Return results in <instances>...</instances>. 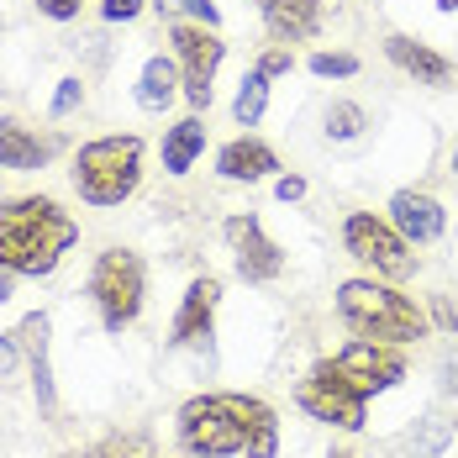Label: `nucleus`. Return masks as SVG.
Listing matches in <instances>:
<instances>
[{"label": "nucleus", "mask_w": 458, "mask_h": 458, "mask_svg": "<svg viewBox=\"0 0 458 458\" xmlns=\"http://www.w3.org/2000/svg\"><path fill=\"white\" fill-rule=\"evenodd\" d=\"M80 242V222L53 195L0 200V269L16 279H47Z\"/></svg>", "instance_id": "nucleus-1"}, {"label": "nucleus", "mask_w": 458, "mask_h": 458, "mask_svg": "<svg viewBox=\"0 0 458 458\" xmlns=\"http://www.w3.org/2000/svg\"><path fill=\"white\" fill-rule=\"evenodd\" d=\"M337 317L353 337H369V343H416L432 332V317L427 306H416L411 295L390 279H343L337 284Z\"/></svg>", "instance_id": "nucleus-2"}, {"label": "nucleus", "mask_w": 458, "mask_h": 458, "mask_svg": "<svg viewBox=\"0 0 458 458\" xmlns=\"http://www.w3.org/2000/svg\"><path fill=\"white\" fill-rule=\"evenodd\" d=\"M142 158H148V142L138 132H111V138H90L80 142L74 153V190L85 206H122L132 200L142 184Z\"/></svg>", "instance_id": "nucleus-3"}, {"label": "nucleus", "mask_w": 458, "mask_h": 458, "mask_svg": "<svg viewBox=\"0 0 458 458\" xmlns=\"http://www.w3.org/2000/svg\"><path fill=\"white\" fill-rule=\"evenodd\" d=\"M174 432H180V448L190 458H237L248 448V432H242L232 390L190 395L180 406V416H174Z\"/></svg>", "instance_id": "nucleus-4"}, {"label": "nucleus", "mask_w": 458, "mask_h": 458, "mask_svg": "<svg viewBox=\"0 0 458 458\" xmlns=\"http://www.w3.org/2000/svg\"><path fill=\"white\" fill-rule=\"evenodd\" d=\"M90 301L100 311L106 332H127L142 317V301H148V269L132 248H106L90 264Z\"/></svg>", "instance_id": "nucleus-5"}, {"label": "nucleus", "mask_w": 458, "mask_h": 458, "mask_svg": "<svg viewBox=\"0 0 458 458\" xmlns=\"http://www.w3.org/2000/svg\"><path fill=\"white\" fill-rule=\"evenodd\" d=\"M343 248L364 264L374 279H390V284H406L416 275V248L390 227V216H374V211H348L343 222Z\"/></svg>", "instance_id": "nucleus-6"}, {"label": "nucleus", "mask_w": 458, "mask_h": 458, "mask_svg": "<svg viewBox=\"0 0 458 458\" xmlns=\"http://www.w3.org/2000/svg\"><path fill=\"white\" fill-rule=\"evenodd\" d=\"M169 43H174V64H180V95L190 100V111H211V85H216V69L227 58V43L216 27H200V21H169Z\"/></svg>", "instance_id": "nucleus-7"}, {"label": "nucleus", "mask_w": 458, "mask_h": 458, "mask_svg": "<svg viewBox=\"0 0 458 458\" xmlns=\"http://www.w3.org/2000/svg\"><path fill=\"white\" fill-rule=\"evenodd\" d=\"M295 406L311 421L337 427V432H364V421H369V401L353 390V379L337 369V359L311 364V374L295 385Z\"/></svg>", "instance_id": "nucleus-8"}, {"label": "nucleus", "mask_w": 458, "mask_h": 458, "mask_svg": "<svg viewBox=\"0 0 458 458\" xmlns=\"http://www.w3.org/2000/svg\"><path fill=\"white\" fill-rule=\"evenodd\" d=\"M222 237H227L232 269H237V279H242V284H275V279L284 275V248H279L275 237L264 232V222H259L253 211H237V216H227Z\"/></svg>", "instance_id": "nucleus-9"}, {"label": "nucleus", "mask_w": 458, "mask_h": 458, "mask_svg": "<svg viewBox=\"0 0 458 458\" xmlns=\"http://www.w3.org/2000/svg\"><path fill=\"white\" fill-rule=\"evenodd\" d=\"M337 369L353 379V390L374 401V395H385V390H395L401 379H406V348L401 343H369V337H353L343 353H332Z\"/></svg>", "instance_id": "nucleus-10"}, {"label": "nucleus", "mask_w": 458, "mask_h": 458, "mask_svg": "<svg viewBox=\"0 0 458 458\" xmlns=\"http://www.w3.org/2000/svg\"><path fill=\"white\" fill-rule=\"evenodd\" d=\"M216 306H222V279L216 275H195L190 290L180 295V311L169 327V343L174 348H206L211 332H216Z\"/></svg>", "instance_id": "nucleus-11"}, {"label": "nucleus", "mask_w": 458, "mask_h": 458, "mask_svg": "<svg viewBox=\"0 0 458 458\" xmlns=\"http://www.w3.org/2000/svg\"><path fill=\"white\" fill-rule=\"evenodd\" d=\"M47 332H53V317L47 311H27L16 321V343L27 353V369H32V395H38V411L47 421H58V385H53V359H47Z\"/></svg>", "instance_id": "nucleus-12"}, {"label": "nucleus", "mask_w": 458, "mask_h": 458, "mask_svg": "<svg viewBox=\"0 0 458 458\" xmlns=\"http://www.w3.org/2000/svg\"><path fill=\"white\" fill-rule=\"evenodd\" d=\"M64 138L58 132H38L16 116H0V169L5 174H32V169H47L58 158Z\"/></svg>", "instance_id": "nucleus-13"}, {"label": "nucleus", "mask_w": 458, "mask_h": 458, "mask_svg": "<svg viewBox=\"0 0 458 458\" xmlns=\"http://www.w3.org/2000/svg\"><path fill=\"white\" fill-rule=\"evenodd\" d=\"M385 211H390V227L401 232L411 248H427V242H437V237L448 232V211H443V200L427 195V190H395Z\"/></svg>", "instance_id": "nucleus-14"}, {"label": "nucleus", "mask_w": 458, "mask_h": 458, "mask_svg": "<svg viewBox=\"0 0 458 458\" xmlns=\"http://www.w3.org/2000/svg\"><path fill=\"white\" fill-rule=\"evenodd\" d=\"M385 58H390L401 74H411L416 85H454V58H443L437 47L416 43L406 32H390V38H385Z\"/></svg>", "instance_id": "nucleus-15"}, {"label": "nucleus", "mask_w": 458, "mask_h": 458, "mask_svg": "<svg viewBox=\"0 0 458 458\" xmlns=\"http://www.w3.org/2000/svg\"><path fill=\"white\" fill-rule=\"evenodd\" d=\"M275 169H279V153L264 138H232L216 153V174L232 184H259V180H269Z\"/></svg>", "instance_id": "nucleus-16"}, {"label": "nucleus", "mask_w": 458, "mask_h": 458, "mask_svg": "<svg viewBox=\"0 0 458 458\" xmlns=\"http://www.w3.org/2000/svg\"><path fill=\"white\" fill-rule=\"evenodd\" d=\"M253 5H259V16H264L275 43H306L321 27V5L327 0H253Z\"/></svg>", "instance_id": "nucleus-17"}, {"label": "nucleus", "mask_w": 458, "mask_h": 458, "mask_svg": "<svg viewBox=\"0 0 458 458\" xmlns=\"http://www.w3.org/2000/svg\"><path fill=\"white\" fill-rule=\"evenodd\" d=\"M232 401H237V416H242V432H248V458H275L279 454V411L269 401H259V395H237L232 390Z\"/></svg>", "instance_id": "nucleus-18"}, {"label": "nucleus", "mask_w": 458, "mask_h": 458, "mask_svg": "<svg viewBox=\"0 0 458 458\" xmlns=\"http://www.w3.org/2000/svg\"><path fill=\"white\" fill-rule=\"evenodd\" d=\"M180 100V64L169 53H153L138 74V106L142 111H169Z\"/></svg>", "instance_id": "nucleus-19"}, {"label": "nucleus", "mask_w": 458, "mask_h": 458, "mask_svg": "<svg viewBox=\"0 0 458 458\" xmlns=\"http://www.w3.org/2000/svg\"><path fill=\"white\" fill-rule=\"evenodd\" d=\"M200 153H206V122L190 111L184 122H174V127L164 132V174H174V180L190 174Z\"/></svg>", "instance_id": "nucleus-20"}, {"label": "nucleus", "mask_w": 458, "mask_h": 458, "mask_svg": "<svg viewBox=\"0 0 458 458\" xmlns=\"http://www.w3.org/2000/svg\"><path fill=\"white\" fill-rule=\"evenodd\" d=\"M269 74H259V69H248L242 74V85H237V100H232V116H237V127H259L264 122V111H269Z\"/></svg>", "instance_id": "nucleus-21"}, {"label": "nucleus", "mask_w": 458, "mask_h": 458, "mask_svg": "<svg viewBox=\"0 0 458 458\" xmlns=\"http://www.w3.org/2000/svg\"><path fill=\"white\" fill-rule=\"evenodd\" d=\"M448 443H454V421H443V416H421L406 432V454L411 458H443Z\"/></svg>", "instance_id": "nucleus-22"}, {"label": "nucleus", "mask_w": 458, "mask_h": 458, "mask_svg": "<svg viewBox=\"0 0 458 458\" xmlns=\"http://www.w3.org/2000/svg\"><path fill=\"white\" fill-rule=\"evenodd\" d=\"M64 458H153V437L148 432H116V437H100V443L74 448Z\"/></svg>", "instance_id": "nucleus-23"}, {"label": "nucleus", "mask_w": 458, "mask_h": 458, "mask_svg": "<svg viewBox=\"0 0 458 458\" xmlns=\"http://www.w3.org/2000/svg\"><path fill=\"white\" fill-rule=\"evenodd\" d=\"M364 127H369V111L359 100H332V106H327V138L332 142L364 138Z\"/></svg>", "instance_id": "nucleus-24"}, {"label": "nucleus", "mask_w": 458, "mask_h": 458, "mask_svg": "<svg viewBox=\"0 0 458 458\" xmlns=\"http://www.w3.org/2000/svg\"><path fill=\"white\" fill-rule=\"evenodd\" d=\"M164 21H200V27H216L222 32V11L216 0H148Z\"/></svg>", "instance_id": "nucleus-25"}, {"label": "nucleus", "mask_w": 458, "mask_h": 458, "mask_svg": "<svg viewBox=\"0 0 458 458\" xmlns=\"http://www.w3.org/2000/svg\"><path fill=\"white\" fill-rule=\"evenodd\" d=\"M317 80H353L364 64H359V53H311V64H306Z\"/></svg>", "instance_id": "nucleus-26"}, {"label": "nucleus", "mask_w": 458, "mask_h": 458, "mask_svg": "<svg viewBox=\"0 0 458 458\" xmlns=\"http://www.w3.org/2000/svg\"><path fill=\"white\" fill-rule=\"evenodd\" d=\"M80 106H85V80H80V74H64L58 90H53V100H47V116L64 122V116H74Z\"/></svg>", "instance_id": "nucleus-27"}, {"label": "nucleus", "mask_w": 458, "mask_h": 458, "mask_svg": "<svg viewBox=\"0 0 458 458\" xmlns=\"http://www.w3.org/2000/svg\"><path fill=\"white\" fill-rule=\"evenodd\" d=\"M259 74H269V80H279V74H290L295 69V53H290V43H275L259 53V64H253Z\"/></svg>", "instance_id": "nucleus-28"}, {"label": "nucleus", "mask_w": 458, "mask_h": 458, "mask_svg": "<svg viewBox=\"0 0 458 458\" xmlns=\"http://www.w3.org/2000/svg\"><path fill=\"white\" fill-rule=\"evenodd\" d=\"M32 5L47 21H80V11H85V0H32Z\"/></svg>", "instance_id": "nucleus-29"}, {"label": "nucleus", "mask_w": 458, "mask_h": 458, "mask_svg": "<svg viewBox=\"0 0 458 458\" xmlns=\"http://www.w3.org/2000/svg\"><path fill=\"white\" fill-rule=\"evenodd\" d=\"M16 369H21V343L16 332H0V379H16Z\"/></svg>", "instance_id": "nucleus-30"}, {"label": "nucleus", "mask_w": 458, "mask_h": 458, "mask_svg": "<svg viewBox=\"0 0 458 458\" xmlns=\"http://www.w3.org/2000/svg\"><path fill=\"white\" fill-rule=\"evenodd\" d=\"M142 5L148 0H100V16L106 21H132V16H142Z\"/></svg>", "instance_id": "nucleus-31"}, {"label": "nucleus", "mask_w": 458, "mask_h": 458, "mask_svg": "<svg viewBox=\"0 0 458 458\" xmlns=\"http://www.w3.org/2000/svg\"><path fill=\"white\" fill-rule=\"evenodd\" d=\"M432 327H443V332H458V306L448 301V295H432Z\"/></svg>", "instance_id": "nucleus-32"}, {"label": "nucleus", "mask_w": 458, "mask_h": 458, "mask_svg": "<svg viewBox=\"0 0 458 458\" xmlns=\"http://www.w3.org/2000/svg\"><path fill=\"white\" fill-rule=\"evenodd\" d=\"M437 385H443V395H454L458 401V348L454 353H443V364H437Z\"/></svg>", "instance_id": "nucleus-33"}, {"label": "nucleus", "mask_w": 458, "mask_h": 458, "mask_svg": "<svg viewBox=\"0 0 458 458\" xmlns=\"http://www.w3.org/2000/svg\"><path fill=\"white\" fill-rule=\"evenodd\" d=\"M275 195L290 206V200H301V195H306V180H301V174H279V180H275Z\"/></svg>", "instance_id": "nucleus-34"}, {"label": "nucleus", "mask_w": 458, "mask_h": 458, "mask_svg": "<svg viewBox=\"0 0 458 458\" xmlns=\"http://www.w3.org/2000/svg\"><path fill=\"white\" fill-rule=\"evenodd\" d=\"M11 295H16V275H5V269H0V306H5Z\"/></svg>", "instance_id": "nucleus-35"}, {"label": "nucleus", "mask_w": 458, "mask_h": 458, "mask_svg": "<svg viewBox=\"0 0 458 458\" xmlns=\"http://www.w3.org/2000/svg\"><path fill=\"white\" fill-rule=\"evenodd\" d=\"M437 11H448V16H454V11H458V0H437Z\"/></svg>", "instance_id": "nucleus-36"}, {"label": "nucleus", "mask_w": 458, "mask_h": 458, "mask_svg": "<svg viewBox=\"0 0 458 458\" xmlns=\"http://www.w3.org/2000/svg\"><path fill=\"white\" fill-rule=\"evenodd\" d=\"M327 458H353V454H348V448H332V454H327Z\"/></svg>", "instance_id": "nucleus-37"}, {"label": "nucleus", "mask_w": 458, "mask_h": 458, "mask_svg": "<svg viewBox=\"0 0 458 458\" xmlns=\"http://www.w3.org/2000/svg\"><path fill=\"white\" fill-rule=\"evenodd\" d=\"M454 169H458V148H454Z\"/></svg>", "instance_id": "nucleus-38"}, {"label": "nucleus", "mask_w": 458, "mask_h": 458, "mask_svg": "<svg viewBox=\"0 0 458 458\" xmlns=\"http://www.w3.org/2000/svg\"><path fill=\"white\" fill-rule=\"evenodd\" d=\"M0 32H5V16H0Z\"/></svg>", "instance_id": "nucleus-39"}]
</instances>
